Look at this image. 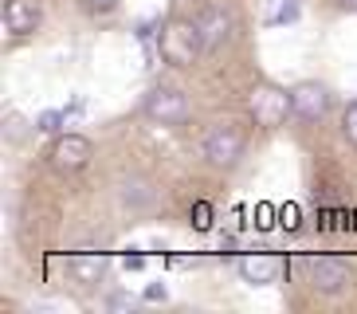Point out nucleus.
I'll list each match as a JSON object with an SVG mask.
<instances>
[{
  "label": "nucleus",
  "mask_w": 357,
  "mask_h": 314,
  "mask_svg": "<svg viewBox=\"0 0 357 314\" xmlns=\"http://www.w3.org/2000/svg\"><path fill=\"white\" fill-rule=\"evenodd\" d=\"M197 28H200V40H204V52H220L224 43L231 40V12L224 4H204L197 16Z\"/></svg>",
  "instance_id": "obj_6"
},
{
  "label": "nucleus",
  "mask_w": 357,
  "mask_h": 314,
  "mask_svg": "<svg viewBox=\"0 0 357 314\" xmlns=\"http://www.w3.org/2000/svg\"><path fill=\"white\" fill-rule=\"evenodd\" d=\"M106 306H110V311H126V306H134V299H130V294H110Z\"/></svg>",
  "instance_id": "obj_19"
},
{
  "label": "nucleus",
  "mask_w": 357,
  "mask_h": 314,
  "mask_svg": "<svg viewBox=\"0 0 357 314\" xmlns=\"http://www.w3.org/2000/svg\"><path fill=\"white\" fill-rule=\"evenodd\" d=\"M4 28L16 40L32 36L40 28V0H4Z\"/></svg>",
  "instance_id": "obj_9"
},
{
  "label": "nucleus",
  "mask_w": 357,
  "mask_h": 314,
  "mask_svg": "<svg viewBox=\"0 0 357 314\" xmlns=\"http://www.w3.org/2000/svg\"><path fill=\"white\" fill-rule=\"evenodd\" d=\"M255 216H259V220H255V224H259V228H271V224H275V209H271V204H259V209H255Z\"/></svg>",
  "instance_id": "obj_18"
},
{
  "label": "nucleus",
  "mask_w": 357,
  "mask_h": 314,
  "mask_svg": "<svg viewBox=\"0 0 357 314\" xmlns=\"http://www.w3.org/2000/svg\"><path fill=\"white\" fill-rule=\"evenodd\" d=\"M291 103H294V114L303 118V122H318V118L330 110V91L322 83H298L291 87Z\"/></svg>",
  "instance_id": "obj_8"
},
{
  "label": "nucleus",
  "mask_w": 357,
  "mask_h": 314,
  "mask_svg": "<svg viewBox=\"0 0 357 314\" xmlns=\"http://www.w3.org/2000/svg\"><path fill=\"white\" fill-rule=\"evenodd\" d=\"M91 142H86L83 134H63V137H55V146L52 154H47V161H52L55 173H63V177H71V173H83L86 161H91Z\"/></svg>",
  "instance_id": "obj_4"
},
{
  "label": "nucleus",
  "mask_w": 357,
  "mask_h": 314,
  "mask_svg": "<svg viewBox=\"0 0 357 314\" xmlns=\"http://www.w3.org/2000/svg\"><path fill=\"white\" fill-rule=\"evenodd\" d=\"M279 224H283L287 232L298 228V204H283V209H279Z\"/></svg>",
  "instance_id": "obj_16"
},
{
  "label": "nucleus",
  "mask_w": 357,
  "mask_h": 314,
  "mask_svg": "<svg viewBox=\"0 0 357 314\" xmlns=\"http://www.w3.org/2000/svg\"><path fill=\"white\" fill-rule=\"evenodd\" d=\"M142 110H146V118H153V122H161V126H181L189 118V98H185V91H177V87H153V91L146 94Z\"/></svg>",
  "instance_id": "obj_3"
},
{
  "label": "nucleus",
  "mask_w": 357,
  "mask_h": 314,
  "mask_svg": "<svg viewBox=\"0 0 357 314\" xmlns=\"http://www.w3.org/2000/svg\"><path fill=\"white\" fill-rule=\"evenodd\" d=\"M71 271L79 275V283H98L106 271V260H102V251H75L71 255Z\"/></svg>",
  "instance_id": "obj_11"
},
{
  "label": "nucleus",
  "mask_w": 357,
  "mask_h": 314,
  "mask_svg": "<svg viewBox=\"0 0 357 314\" xmlns=\"http://www.w3.org/2000/svg\"><path fill=\"white\" fill-rule=\"evenodd\" d=\"M204 157H208L212 165L231 169L243 157V134L236 126H212L208 137H204Z\"/></svg>",
  "instance_id": "obj_5"
},
{
  "label": "nucleus",
  "mask_w": 357,
  "mask_h": 314,
  "mask_svg": "<svg viewBox=\"0 0 357 314\" xmlns=\"http://www.w3.org/2000/svg\"><path fill=\"white\" fill-rule=\"evenodd\" d=\"M158 52L169 67H192L197 55L204 52V40H200L197 20H169L158 36Z\"/></svg>",
  "instance_id": "obj_1"
},
{
  "label": "nucleus",
  "mask_w": 357,
  "mask_h": 314,
  "mask_svg": "<svg viewBox=\"0 0 357 314\" xmlns=\"http://www.w3.org/2000/svg\"><path fill=\"white\" fill-rule=\"evenodd\" d=\"M342 8H346V12H357V0H342Z\"/></svg>",
  "instance_id": "obj_23"
},
{
  "label": "nucleus",
  "mask_w": 357,
  "mask_h": 314,
  "mask_svg": "<svg viewBox=\"0 0 357 314\" xmlns=\"http://www.w3.org/2000/svg\"><path fill=\"white\" fill-rule=\"evenodd\" d=\"M342 130H346V137L357 146V103H349V110H346V118H342Z\"/></svg>",
  "instance_id": "obj_15"
},
{
  "label": "nucleus",
  "mask_w": 357,
  "mask_h": 314,
  "mask_svg": "<svg viewBox=\"0 0 357 314\" xmlns=\"http://www.w3.org/2000/svg\"><path fill=\"white\" fill-rule=\"evenodd\" d=\"M146 299H149V303H165V299H169L165 283H153V287H146Z\"/></svg>",
  "instance_id": "obj_17"
},
{
  "label": "nucleus",
  "mask_w": 357,
  "mask_h": 314,
  "mask_svg": "<svg viewBox=\"0 0 357 314\" xmlns=\"http://www.w3.org/2000/svg\"><path fill=\"white\" fill-rule=\"evenodd\" d=\"M146 267V255H126V271H142Z\"/></svg>",
  "instance_id": "obj_21"
},
{
  "label": "nucleus",
  "mask_w": 357,
  "mask_h": 314,
  "mask_svg": "<svg viewBox=\"0 0 357 314\" xmlns=\"http://www.w3.org/2000/svg\"><path fill=\"white\" fill-rule=\"evenodd\" d=\"M20 118H16V114H8V137H12V142H16V137H20Z\"/></svg>",
  "instance_id": "obj_22"
},
{
  "label": "nucleus",
  "mask_w": 357,
  "mask_h": 314,
  "mask_svg": "<svg viewBox=\"0 0 357 314\" xmlns=\"http://www.w3.org/2000/svg\"><path fill=\"white\" fill-rule=\"evenodd\" d=\"M192 228H197V232H208L212 228V204H208V200H197V204H192Z\"/></svg>",
  "instance_id": "obj_14"
},
{
  "label": "nucleus",
  "mask_w": 357,
  "mask_h": 314,
  "mask_svg": "<svg viewBox=\"0 0 357 314\" xmlns=\"http://www.w3.org/2000/svg\"><path fill=\"white\" fill-rule=\"evenodd\" d=\"M86 8H95V12H114V8H118V0H86Z\"/></svg>",
  "instance_id": "obj_20"
},
{
  "label": "nucleus",
  "mask_w": 357,
  "mask_h": 314,
  "mask_svg": "<svg viewBox=\"0 0 357 314\" xmlns=\"http://www.w3.org/2000/svg\"><path fill=\"white\" fill-rule=\"evenodd\" d=\"M303 12V0H267V16L263 20L271 28H283V24H294Z\"/></svg>",
  "instance_id": "obj_12"
},
{
  "label": "nucleus",
  "mask_w": 357,
  "mask_h": 314,
  "mask_svg": "<svg viewBox=\"0 0 357 314\" xmlns=\"http://www.w3.org/2000/svg\"><path fill=\"white\" fill-rule=\"evenodd\" d=\"M240 275L243 283H252V287H267V283L279 279V260H275L267 248H255L248 255H240Z\"/></svg>",
  "instance_id": "obj_10"
},
{
  "label": "nucleus",
  "mask_w": 357,
  "mask_h": 314,
  "mask_svg": "<svg viewBox=\"0 0 357 314\" xmlns=\"http://www.w3.org/2000/svg\"><path fill=\"white\" fill-rule=\"evenodd\" d=\"M310 283H314L318 291H326V294L346 291L349 263L337 260V255H314V260H310Z\"/></svg>",
  "instance_id": "obj_7"
},
{
  "label": "nucleus",
  "mask_w": 357,
  "mask_h": 314,
  "mask_svg": "<svg viewBox=\"0 0 357 314\" xmlns=\"http://www.w3.org/2000/svg\"><path fill=\"white\" fill-rule=\"evenodd\" d=\"M248 110H252L255 126H263V130H275V126L287 122V114H294L291 91H283V87H271V83H259L252 94H248Z\"/></svg>",
  "instance_id": "obj_2"
},
{
  "label": "nucleus",
  "mask_w": 357,
  "mask_h": 314,
  "mask_svg": "<svg viewBox=\"0 0 357 314\" xmlns=\"http://www.w3.org/2000/svg\"><path fill=\"white\" fill-rule=\"evenodd\" d=\"M63 122H67V110H43V114L36 118V130H40V134H59Z\"/></svg>",
  "instance_id": "obj_13"
}]
</instances>
